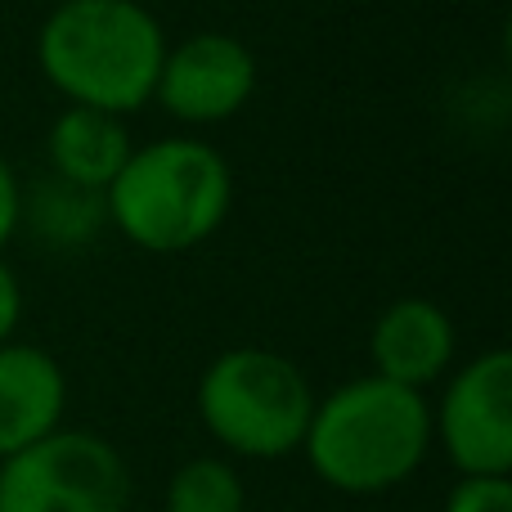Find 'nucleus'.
Returning a JSON list of instances; mask_svg holds the SVG:
<instances>
[{"mask_svg":"<svg viewBox=\"0 0 512 512\" xmlns=\"http://www.w3.org/2000/svg\"><path fill=\"white\" fill-rule=\"evenodd\" d=\"M459 364V328L441 301L409 292L378 310L369 328V373L414 391H432Z\"/></svg>","mask_w":512,"mask_h":512,"instance_id":"nucleus-8","label":"nucleus"},{"mask_svg":"<svg viewBox=\"0 0 512 512\" xmlns=\"http://www.w3.org/2000/svg\"><path fill=\"white\" fill-rule=\"evenodd\" d=\"M108 230L149 256L203 248L234 212V167L194 131L158 135L131 149L104 189Z\"/></svg>","mask_w":512,"mask_h":512,"instance_id":"nucleus-3","label":"nucleus"},{"mask_svg":"<svg viewBox=\"0 0 512 512\" xmlns=\"http://www.w3.org/2000/svg\"><path fill=\"white\" fill-rule=\"evenodd\" d=\"M162 508L167 512H248V481H243L239 463L225 459V454H198V459H185L167 477Z\"/></svg>","mask_w":512,"mask_h":512,"instance_id":"nucleus-12","label":"nucleus"},{"mask_svg":"<svg viewBox=\"0 0 512 512\" xmlns=\"http://www.w3.org/2000/svg\"><path fill=\"white\" fill-rule=\"evenodd\" d=\"M167 41L140 0H59L36 27V68L63 104L131 117L153 104Z\"/></svg>","mask_w":512,"mask_h":512,"instance_id":"nucleus-2","label":"nucleus"},{"mask_svg":"<svg viewBox=\"0 0 512 512\" xmlns=\"http://www.w3.org/2000/svg\"><path fill=\"white\" fill-rule=\"evenodd\" d=\"M23 310H27L23 279H18V270L5 261V252H0V346L18 337V328H23Z\"/></svg>","mask_w":512,"mask_h":512,"instance_id":"nucleus-14","label":"nucleus"},{"mask_svg":"<svg viewBox=\"0 0 512 512\" xmlns=\"http://www.w3.org/2000/svg\"><path fill=\"white\" fill-rule=\"evenodd\" d=\"M108 230L104 194L68 185V180L41 171L23 180V207H18V234L50 252H81Z\"/></svg>","mask_w":512,"mask_h":512,"instance_id":"nucleus-11","label":"nucleus"},{"mask_svg":"<svg viewBox=\"0 0 512 512\" xmlns=\"http://www.w3.org/2000/svg\"><path fill=\"white\" fill-rule=\"evenodd\" d=\"M63 414H68L63 364L23 337L0 346V459L59 432Z\"/></svg>","mask_w":512,"mask_h":512,"instance_id":"nucleus-9","label":"nucleus"},{"mask_svg":"<svg viewBox=\"0 0 512 512\" xmlns=\"http://www.w3.org/2000/svg\"><path fill=\"white\" fill-rule=\"evenodd\" d=\"M131 499L126 459L86 427H59L0 459V512H131Z\"/></svg>","mask_w":512,"mask_h":512,"instance_id":"nucleus-5","label":"nucleus"},{"mask_svg":"<svg viewBox=\"0 0 512 512\" xmlns=\"http://www.w3.org/2000/svg\"><path fill=\"white\" fill-rule=\"evenodd\" d=\"M18 207H23V176L0 149V252L18 239Z\"/></svg>","mask_w":512,"mask_h":512,"instance_id":"nucleus-15","label":"nucleus"},{"mask_svg":"<svg viewBox=\"0 0 512 512\" xmlns=\"http://www.w3.org/2000/svg\"><path fill=\"white\" fill-rule=\"evenodd\" d=\"M432 400V445L459 477H508L512 472V351L486 346L459 360Z\"/></svg>","mask_w":512,"mask_h":512,"instance_id":"nucleus-6","label":"nucleus"},{"mask_svg":"<svg viewBox=\"0 0 512 512\" xmlns=\"http://www.w3.org/2000/svg\"><path fill=\"white\" fill-rule=\"evenodd\" d=\"M131 149L135 135L126 126V117L63 104V113L45 131V171L68 180V185L104 194L113 185V176L122 171V162L131 158Z\"/></svg>","mask_w":512,"mask_h":512,"instance_id":"nucleus-10","label":"nucleus"},{"mask_svg":"<svg viewBox=\"0 0 512 512\" xmlns=\"http://www.w3.org/2000/svg\"><path fill=\"white\" fill-rule=\"evenodd\" d=\"M261 86V63L252 45L234 32H189L167 41L153 86V104L185 131L225 126L252 104Z\"/></svg>","mask_w":512,"mask_h":512,"instance_id":"nucleus-7","label":"nucleus"},{"mask_svg":"<svg viewBox=\"0 0 512 512\" xmlns=\"http://www.w3.org/2000/svg\"><path fill=\"white\" fill-rule=\"evenodd\" d=\"M441 512H512L508 477H459L445 495Z\"/></svg>","mask_w":512,"mask_h":512,"instance_id":"nucleus-13","label":"nucleus"},{"mask_svg":"<svg viewBox=\"0 0 512 512\" xmlns=\"http://www.w3.org/2000/svg\"><path fill=\"white\" fill-rule=\"evenodd\" d=\"M319 391L292 355L270 346H230L198 373L194 409L225 459L274 463L301 450Z\"/></svg>","mask_w":512,"mask_h":512,"instance_id":"nucleus-4","label":"nucleus"},{"mask_svg":"<svg viewBox=\"0 0 512 512\" xmlns=\"http://www.w3.org/2000/svg\"><path fill=\"white\" fill-rule=\"evenodd\" d=\"M432 450L427 391L360 373L315 396L297 454L319 486L351 499H373L414 481Z\"/></svg>","mask_w":512,"mask_h":512,"instance_id":"nucleus-1","label":"nucleus"}]
</instances>
